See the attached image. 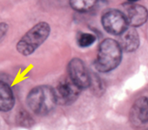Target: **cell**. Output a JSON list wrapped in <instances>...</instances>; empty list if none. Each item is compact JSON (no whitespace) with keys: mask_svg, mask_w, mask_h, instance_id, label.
Wrapping results in <instances>:
<instances>
[{"mask_svg":"<svg viewBox=\"0 0 148 130\" xmlns=\"http://www.w3.org/2000/svg\"><path fill=\"white\" fill-rule=\"evenodd\" d=\"M131 121L135 125H142L148 122V98L142 96L138 98L130 111Z\"/></svg>","mask_w":148,"mask_h":130,"instance_id":"obj_8","label":"cell"},{"mask_svg":"<svg viewBox=\"0 0 148 130\" xmlns=\"http://www.w3.org/2000/svg\"><path fill=\"white\" fill-rule=\"evenodd\" d=\"M122 52L123 50L119 41L112 39H104L98 49L95 67L101 73H108L114 70L121 62Z\"/></svg>","mask_w":148,"mask_h":130,"instance_id":"obj_1","label":"cell"},{"mask_svg":"<svg viewBox=\"0 0 148 130\" xmlns=\"http://www.w3.org/2000/svg\"><path fill=\"white\" fill-rule=\"evenodd\" d=\"M96 41V37L92 33L84 32L79 34L78 37V45L82 48H86L91 46Z\"/></svg>","mask_w":148,"mask_h":130,"instance_id":"obj_12","label":"cell"},{"mask_svg":"<svg viewBox=\"0 0 148 130\" xmlns=\"http://www.w3.org/2000/svg\"><path fill=\"white\" fill-rule=\"evenodd\" d=\"M81 90L82 89L69 77L61 80L54 89L57 104L64 106L72 104L78 100Z\"/></svg>","mask_w":148,"mask_h":130,"instance_id":"obj_5","label":"cell"},{"mask_svg":"<svg viewBox=\"0 0 148 130\" xmlns=\"http://www.w3.org/2000/svg\"><path fill=\"white\" fill-rule=\"evenodd\" d=\"M92 87V91L95 93V94H100L103 93L104 91V88H103V85L100 81V80L94 76V78L91 79V84H90V87Z\"/></svg>","mask_w":148,"mask_h":130,"instance_id":"obj_13","label":"cell"},{"mask_svg":"<svg viewBox=\"0 0 148 130\" xmlns=\"http://www.w3.org/2000/svg\"><path fill=\"white\" fill-rule=\"evenodd\" d=\"M69 78L76 83L82 90L90 87L92 76L84 62L79 58H74L68 64Z\"/></svg>","mask_w":148,"mask_h":130,"instance_id":"obj_6","label":"cell"},{"mask_svg":"<svg viewBox=\"0 0 148 130\" xmlns=\"http://www.w3.org/2000/svg\"><path fill=\"white\" fill-rule=\"evenodd\" d=\"M125 14L128 21L129 26L139 27L146 23L148 19V11L147 9L137 3L127 2L125 6Z\"/></svg>","mask_w":148,"mask_h":130,"instance_id":"obj_7","label":"cell"},{"mask_svg":"<svg viewBox=\"0 0 148 130\" xmlns=\"http://www.w3.org/2000/svg\"><path fill=\"white\" fill-rule=\"evenodd\" d=\"M8 30H9L8 24H6L5 22L0 23V42H1L4 39V38L5 37V35L7 34Z\"/></svg>","mask_w":148,"mask_h":130,"instance_id":"obj_14","label":"cell"},{"mask_svg":"<svg viewBox=\"0 0 148 130\" xmlns=\"http://www.w3.org/2000/svg\"><path fill=\"white\" fill-rule=\"evenodd\" d=\"M26 102L34 113L40 116L47 115L57 105L54 88L46 85L35 87L29 92Z\"/></svg>","mask_w":148,"mask_h":130,"instance_id":"obj_2","label":"cell"},{"mask_svg":"<svg viewBox=\"0 0 148 130\" xmlns=\"http://www.w3.org/2000/svg\"><path fill=\"white\" fill-rule=\"evenodd\" d=\"M101 23L108 33L119 36L129 26L125 14L115 9L106 12L102 16Z\"/></svg>","mask_w":148,"mask_h":130,"instance_id":"obj_4","label":"cell"},{"mask_svg":"<svg viewBox=\"0 0 148 130\" xmlns=\"http://www.w3.org/2000/svg\"><path fill=\"white\" fill-rule=\"evenodd\" d=\"M99 0H69L71 7L79 12H87L93 10Z\"/></svg>","mask_w":148,"mask_h":130,"instance_id":"obj_11","label":"cell"},{"mask_svg":"<svg viewBox=\"0 0 148 130\" xmlns=\"http://www.w3.org/2000/svg\"><path fill=\"white\" fill-rule=\"evenodd\" d=\"M139 0H127V2H130V3H137Z\"/></svg>","mask_w":148,"mask_h":130,"instance_id":"obj_15","label":"cell"},{"mask_svg":"<svg viewBox=\"0 0 148 130\" xmlns=\"http://www.w3.org/2000/svg\"><path fill=\"white\" fill-rule=\"evenodd\" d=\"M123 51L126 52H135L139 46V35L135 27L128 26L120 35L119 41Z\"/></svg>","mask_w":148,"mask_h":130,"instance_id":"obj_9","label":"cell"},{"mask_svg":"<svg viewBox=\"0 0 148 130\" xmlns=\"http://www.w3.org/2000/svg\"><path fill=\"white\" fill-rule=\"evenodd\" d=\"M51 33L50 25L46 22H39L33 25L18 40L16 48L23 56L32 55L45 41Z\"/></svg>","mask_w":148,"mask_h":130,"instance_id":"obj_3","label":"cell"},{"mask_svg":"<svg viewBox=\"0 0 148 130\" xmlns=\"http://www.w3.org/2000/svg\"><path fill=\"white\" fill-rule=\"evenodd\" d=\"M15 105V97L11 87L0 80V111L9 112Z\"/></svg>","mask_w":148,"mask_h":130,"instance_id":"obj_10","label":"cell"}]
</instances>
